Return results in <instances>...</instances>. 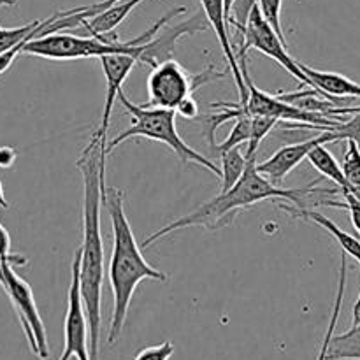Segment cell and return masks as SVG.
<instances>
[{
    "mask_svg": "<svg viewBox=\"0 0 360 360\" xmlns=\"http://www.w3.org/2000/svg\"><path fill=\"white\" fill-rule=\"evenodd\" d=\"M105 144L97 132L83 148L76 162L83 178V243H81V297L90 327V355L98 360V338L102 323V281H104V241L101 231V210L104 206Z\"/></svg>",
    "mask_w": 360,
    "mask_h": 360,
    "instance_id": "6da1fadb",
    "label": "cell"
},
{
    "mask_svg": "<svg viewBox=\"0 0 360 360\" xmlns=\"http://www.w3.org/2000/svg\"><path fill=\"white\" fill-rule=\"evenodd\" d=\"M28 41H30V39H28ZM25 42H27V41H25ZM25 42H21V44H18L16 48L9 49V51H6L4 55H0V74L6 72V70L11 67V63L14 62V58H16V56L20 55L21 51H23Z\"/></svg>",
    "mask_w": 360,
    "mask_h": 360,
    "instance_id": "1f68e13d",
    "label": "cell"
},
{
    "mask_svg": "<svg viewBox=\"0 0 360 360\" xmlns=\"http://www.w3.org/2000/svg\"><path fill=\"white\" fill-rule=\"evenodd\" d=\"M340 193L343 195V200H322V204L326 206H334V207H343L348 210L352 218V224H354L355 231L360 234V195H357L352 190H340Z\"/></svg>",
    "mask_w": 360,
    "mask_h": 360,
    "instance_id": "484cf974",
    "label": "cell"
},
{
    "mask_svg": "<svg viewBox=\"0 0 360 360\" xmlns=\"http://www.w3.org/2000/svg\"><path fill=\"white\" fill-rule=\"evenodd\" d=\"M0 262H11L13 266L14 264H20V266L27 264L23 257L11 255V236L2 224H0Z\"/></svg>",
    "mask_w": 360,
    "mask_h": 360,
    "instance_id": "f546056e",
    "label": "cell"
},
{
    "mask_svg": "<svg viewBox=\"0 0 360 360\" xmlns=\"http://www.w3.org/2000/svg\"><path fill=\"white\" fill-rule=\"evenodd\" d=\"M297 2H302V0H297Z\"/></svg>",
    "mask_w": 360,
    "mask_h": 360,
    "instance_id": "f35d334b",
    "label": "cell"
},
{
    "mask_svg": "<svg viewBox=\"0 0 360 360\" xmlns=\"http://www.w3.org/2000/svg\"><path fill=\"white\" fill-rule=\"evenodd\" d=\"M308 160L309 164L313 165L315 171H319L320 174L326 176V178L333 179V181L338 185V188L352 190L350 183H348V179L345 178L343 167L338 164V160L333 157V153L327 150L326 144H319L316 148H313L311 153L308 155Z\"/></svg>",
    "mask_w": 360,
    "mask_h": 360,
    "instance_id": "e0dca14e",
    "label": "cell"
},
{
    "mask_svg": "<svg viewBox=\"0 0 360 360\" xmlns=\"http://www.w3.org/2000/svg\"><path fill=\"white\" fill-rule=\"evenodd\" d=\"M118 101L122 102V105L125 108V111L132 116V123L127 130L120 132L118 136L112 141H108V150L105 153H111L118 144H122L123 141L132 139V137H143V139L157 141V143L167 144L178 158L181 160V164H195L200 167L207 169V171L213 172L214 176L221 178V169L218 165H214L213 162L207 157L200 155L199 151H195L193 148H190L188 144L183 141V137L179 136L178 130H176V111L174 109H160V108H143V105L134 104L130 98L125 97L123 90H120Z\"/></svg>",
    "mask_w": 360,
    "mask_h": 360,
    "instance_id": "277c9868",
    "label": "cell"
},
{
    "mask_svg": "<svg viewBox=\"0 0 360 360\" xmlns=\"http://www.w3.org/2000/svg\"><path fill=\"white\" fill-rule=\"evenodd\" d=\"M259 7L260 11H262L264 18L269 21L271 27L276 30V34L280 35L281 41L285 42V46H288L283 27H281V0H259Z\"/></svg>",
    "mask_w": 360,
    "mask_h": 360,
    "instance_id": "4316f807",
    "label": "cell"
},
{
    "mask_svg": "<svg viewBox=\"0 0 360 360\" xmlns=\"http://www.w3.org/2000/svg\"><path fill=\"white\" fill-rule=\"evenodd\" d=\"M302 72L311 81V88L322 91L330 102L341 108L347 102V98H360V84L348 79L347 76L338 72H326V70H316L311 67L299 62Z\"/></svg>",
    "mask_w": 360,
    "mask_h": 360,
    "instance_id": "5bb4252c",
    "label": "cell"
},
{
    "mask_svg": "<svg viewBox=\"0 0 360 360\" xmlns=\"http://www.w3.org/2000/svg\"><path fill=\"white\" fill-rule=\"evenodd\" d=\"M288 46H285V42L281 41L280 35L276 34L273 27L269 25V21L264 18L262 11H260L259 4L252 9L248 18V23H246L245 32H243V44L239 46L238 62L239 58H246V53L248 49H259L260 53H264L266 56L273 58L274 62L280 63L288 74L295 77L302 86L311 88V81L306 76L304 72L299 67V62H295L294 58L288 53Z\"/></svg>",
    "mask_w": 360,
    "mask_h": 360,
    "instance_id": "ba28073f",
    "label": "cell"
},
{
    "mask_svg": "<svg viewBox=\"0 0 360 360\" xmlns=\"http://www.w3.org/2000/svg\"><path fill=\"white\" fill-rule=\"evenodd\" d=\"M144 0H120V2L112 4L105 11H102L97 16L90 18V20L83 21V27L90 32L91 35H102V34H111L115 28L139 6Z\"/></svg>",
    "mask_w": 360,
    "mask_h": 360,
    "instance_id": "2e32d148",
    "label": "cell"
},
{
    "mask_svg": "<svg viewBox=\"0 0 360 360\" xmlns=\"http://www.w3.org/2000/svg\"><path fill=\"white\" fill-rule=\"evenodd\" d=\"M207 27H210V21H207L204 11L178 25L165 23L158 30V34L148 42L139 62L146 63V65H150L153 69V67H157L164 60L172 58V55L176 51V44H178V39H181L183 35L199 34V32L207 30Z\"/></svg>",
    "mask_w": 360,
    "mask_h": 360,
    "instance_id": "30bf717a",
    "label": "cell"
},
{
    "mask_svg": "<svg viewBox=\"0 0 360 360\" xmlns=\"http://www.w3.org/2000/svg\"><path fill=\"white\" fill-rule=\"evenodd\" d=\"M0 267H2L0 285H2L4 292L7 294L14 311H16L21 329H23L25 338L28 341V347L34 352V355L46 360L49 355L48 336H46V327L42 323L41 313L35 304L34 292H32L30 285L14 271L13 264L0 262Z\"/></svg>",
    "mask_w": 360,
    "mask_h": 360,
    "instance_id": "52a82bcc",
    "label": "cell"
},
{
    "mask_svg": "<svg viewBox=\"0 0 360 360\" xmlns=\"http://www.w3.org/2000/svg\"><path fill=\"white\" fill-rule=\"evenodd\" d=\"M316 183L304 186V188H281V186L273 185L267 178H264L259 171H257V157L248 158V165H246L245 174L241 176L238 183L232 186L227 192H220V195L213 197L207 202L200 204L195 211L185 214V217L178 218V220L171 221L165 227L158 229L155 234L144 239L143 248H148L150 245L157 243L158 239L165 238V236L172 234V232L179 231V229L188 227H202L206 231H218L221 227H227L232 224L236 214L241 210L259 204L262 200H288L294 202L295 207L306 210V199L313 197L315 193L329 192L338 193V190L330 188H315Z\"/></svg>",
    "mask_w": 360,
    "mask_h": 360,
    "instance_id": "7a4b0ae2",
    "label": "cell"
},
{
    "mask_svg": "<svg viewBox=\"0 0 360 360\" xmlns=\"http://www.w3.org/2000/svg\"><path fill=\"white\" fill-rule=\"evenodd\" d=\"M174 355V345L171 341H164L157 347H148L141 350L134 360H169Z\"/></svg>",
    "mask_w": 360,
    "mask_h": 360,
    "instance_id": "f1b7e54d",
    "label": "cell"
},
{
    "mask_svg": "<svg viewBox=\"0 0 360 360\" xmlns=\"http://www.w3.org/2000/svg\"><path fill=\"white\" fill-rule=\"evenodd\" d=\"M14 160H16V150L14 148H0V167H11Z\"/></svg>",
    "mask_w": 360,
    "mask_h": 360,
    "instance_id": "d6a6232c",
    "label": "cell"
},
{
    "mask_svg": "<svg viewBox=\"0 0 360 360\" xmlns=\"http://www.w3.org/2000/svg\"><path fill=\"white\" fill-rule=\"evenodd\" d=\"M327 360H360V326H352L343 334H333Z\"/></svg>",
    "mask_w": 360,
    "mask_h": 360,
    "instance_id": "ac0fdd59",
    "label": "cell"
},
{
    "mask_svg": "<svg viewBox=\"0 0 360 360\" xmlns=\"http://www.w3.org/2000/svg\"><path fill=\"white\" fill-rule=\"evenodd\" d=\"M98 60H101L102 70H104L105 76V84H108V86H105V102L104 111H102L101 125H98V129L95 130V132H97V136L101 137L102 143L105 144V150H108V129L109 120H111L112 105H115V101L118 98L123 81L129 77L134 65H136L139 60L134 55H105L101 56Z\"/></svg>",
    "mask_w": 360,
    "mask_h": 360,
    "instance_id": "7c38bea8",
    "label": "cell"
},
{
    "mask_svg": "<svg viewBox=\"0 0 360 360\" xmlns=\"http://www.w3.org/2000/svg\"><path fill=\"white\" fill-rule=\"evenodd\" d=\"M350 115V118L336 123L333 127H327L326 130L334 134V139L338 141H354L360 150V109L357 108H334L330 112V118H340V116ZM323 130V132H326Z\"/></svg>",
    "mask_w": 360,
    "mask_h": 360,
    "instance_id": "d6986e66",
    "label": "cell"
},
{
    "mask_svg": "<svg viewBox=\"0 0 360 360\" xmlns=\"http://www.w3.org/2000/svg\"><path fill=\"white\" fill-rule=\"evenodd\" d=\"M81 250L74 253L72 276L69 285V299H67V315L63 326V350L58 360H91L90 355V327H88L86 313H84L83 297H81Z\"/></svg>",
    "mask_w": 360,
    "mask_h": 360,
    "instance_id": "9c48e42d",
    "label": "cell"
},
{
    "mask_svg": "<svg viewBox=\"0 0 360 360\" xmlns=\"http://www.w3.org/2000/svg\"><path fill=\"white\" fill-rule=\"evenodd\" d=\"M259 4V0H236L234 6L231 9V18H229V25L238 28L239 32H245L246 23H248L250 13L253 7Z\"/></svg>",
    "mask_w": 360,
    "mask_h": 360,
    "instance_id": "83f0119b",
    "label": "cell"
},
{
    "mask_svg": "<svg viewBox=\"0 0 360 360\" xmlns=\"http://www.w3.org/2000/svg\"><path fill=\"white\" fill-rule=\"evenodd\" d=\"M347 153L343 158V172L352 186V192L360 195V150L354 141H347Z\"/></svg>",
    "mask_w": 360,
    "mask_h": 360,
    "instance_id": "d4e9b609",
    "label": "cell"
},
{
    "mask_svg": "<svg viewBox=\"0 0 360 360\" xmlns=\"http://www.w3.org/2000/svg\"><path fill=\"white\" fill-rule=\"evenodd\" d=\"M221 162V192H227L231 190L236 183L241 179V176L245 174L246 165H248V158L246 155H243L239 151V148L227 151L220 157Z\"/></svg>",
    "mask_w": 360,
    "mask_h": 360,
    "instance_id": "ffe728a7",
    "label": "cell"
},
{
    "mask_svg": "<svg viewBox=\"0 0 360 360\" xmlns=\"http://www.w3.org/2000/svg\"><path fill=\"white\" fill-rule=\"evenodd\" d=\"M176 115H179L181 118L186 120H193L199 116V104H197V101L193 98V95H190L185 101H181V104L176 108Z\"/></svg>",
    "mask_w": 360,
    "mask_h": 360,
    "instance_id": "4dcf8cb0",
    "label": "cell"
},
{
    "mask_svg": "<svg viewBox=\"0 0 360 360\" xmlns=\"http://www.w3.org/2000/svg\"><path fill=\"white\" fill-rule=\"evenodd\" d=\"M42 21L35 20L32 23L23 25V27H14V28H4L0 27V55H4L9 49L16 48L21 42L34 39L39 34Z\"/></svg>",
    "mask_w": 360,
    "mask_h": 360,
    "instance_id": "7402d4cb",
    "label": "cell"
},
{
    "mask_svg": "<svg viewBox=\"0 0 360 360\" xmlns=\"http://www.w3.org/2000/svg\"><path fill=\"white\" fill-rule=\"evenodd\" d=\"M0 276H2V267H0Z\"/></svg>",
    "mask_w": 360,
    "mask_h": 360,
    "instance_id": "74e56055",
    "label": "cell"
},
{
    "mask_svg": "<svg viewBox=\"0 0 360 360\" xmlns=\"http://www.w3.org/2000/svg\"><path fill=\"white\" fill-rule=\"evenodd\" d=\"M0 207H4V210H7V207H9V202H7V199H6V193H4L2 183H0Z\"/></svg>",
    "mask_w": 360,
    "mask_h": 360,
    "instance_id": "e575fe53",
    "label": "cell"
},
{
    "mask_svg": "<svg viewBox=\"0 0 360 360\" xmlns=\"http://www.w3.org/2000/svg\"><path fill=\"white\" fill-rule=\"evenodd\" d=\"M2 2H7V4H13V0H0V4Z\"/></svg>",
    "mask_w": 360,
    "mask_h": 360,
    "instance_id": "8d00e7d4",
    "label": "cell"
},
{
    "mask_svg": "<svg viewBox=\"0 0 360 360\" xmlns=\"http://www.w3.org/2000/svg\"><path fill=\"white\" fill-rule=\"evenodd\" d=\"M146 44L137 46L134 39L120 41L115 32L91 35V37H77V35L65 34V32H55V34L27 41L21 53L46 60L101 58L105 55H134L137 56V60H141Z\"/></svg>",
    "mask_w": 360,
    "mask_h": 360,
    "instance_id": "5b68a950",
    "label": "cell"
},
{
    "mask_svg": "<svg viewBox=\"0 0 360 360\" xmlns=\"http://www.w3.org/2000/svg\"><path fill=\"white\" fill-rule=\"evenodd\" d=\"M345 287H347V253L343 252L341 255V269H340V285H338V294H336V302H334V311L333 316H330L329 327H327V333L323 336L322 348H320L319 359L316 360H327V348H329V341L333 338L334 329H336L338 319H340L341 313V304H343V295H345Z\"/></svg>",
    "mask_w": 360,
    "mask_h": 360,
    "instance_id": "603a6c76",
    "label": "cell"
},
{
    "mask_svg": "<svg viewBox=\"0 0 360 360\" xmlns=\"http://www.w3.org/2000/svg\"><path fill=\"white\" fill-rule=\"evenodd\" d=\"M327 143H336L334 139V134L326 130L320 136L313 137V139L302 141V143L295 144H287V146L280 148L273 157L267 158L262 164H257V171L264 176V178L269 179L273 185L280 186L285 181L288 174L301 164L304 158H308V155L311 153L313 148H316L319 144H327Z\"/></svg>",
    "mask_w": 360,
    "mask_h": 360,
    "instance_id": "8fae6325",
    "label": "cell"
},
{
    "mask_svg": "<svg viewBox=\"0 0 360 360\" xmlns=\"http://www.w3.org/2000/svg\"><path fill=\"white\" fill-rule=\"evenodd\" d=\"M224 2H225V14H227V20H229V18H231V9L232 6H234L236 0H224Z\"/></svg>",
    "mask_w": 360,
    "mask_h": 360,
    "instance_id": "d590c367",
    "label": "cell"
},
{
    "mask_svg": "<svg viewBox=\"0 0 360 360\" xmlns=\"http://www.w3.org/2000/svg\"><path fill=\"white\" fill-rule=\"evenodd\" d=\"M104 206L112 227V255L108 269L109 287L112 290V313L108 343L115 345L125 327L127 313L137 285L143 280L167 281V274L151 267L144 260L125 214V193L115 186H108L104 193Z\"/></svg>",
    "mask_w": 360,
    "mask_h": 360,
    "instance_id": "3957f363",
    "label": "cell"
},
{
    "mask_svg": "<svg viewBox=\"0 0 360 360\" xmlns=\"http://www.w3.org/2000/svg\"><path fill=\"white\" fill-rule=\"evenodd\" d=\"M352 326H360V294L357 301H355L354 309H352Z\"/></svg>",
    "mask_w": 360,
    "mask_h": 360,
    "instance_id": "836d02e7",
    "label": "cell"
},
{
    "mask_svg": "<svg viewBox=\"0 0 360 360\" xmlns=\"http://www.w3.org/2000/svg\"><path fill=\"white\" fill-rule=\"evenodd\" d=\"M278 123L281 122H278L276 118H269V116H252V134H250L246 158L257 157V150H259L260 143L269 136V132Z\"/></svg>",
    "mask_w": 360,
    "mask_h": 360,
    "instance_id": "cb8c5ba5",
    "label": "cell"
},
{
    "mask_svg": "<svg viewBox=\"0 0 360 360\" xmlns=\"http://www.w3.org/2000/svg\"><path fill=\"white\" fill-rule=\"evenodd\" d=\"M280 207L283 211H287L290 217L294 218H304V220H311L313 224L320 225V227L323 229V231L329 232L330 236H333L334 239L338 241V245L341 246V250H343L347 255H350L352 259L357 260V264L360 266V239L355 238V236L348 234V232H345L343 229L338 227L336 224H334L330 218H327L326 214L319 213V211L311 210V207H308V210H301V207H294V206H287V204L281 200L280 202Z\"/></svg>",
    "mask_w": 360,
    "mask_h": 360,
    "instance_id": "9a60e30c",
    "label": "cell"
},
{
    "mask_svg": "<svg viewBox=\"0 0 360 360\" xmlns=\"http://www.w3.org/2000/svg\"><path fill=\"white\" fill-rule=\"evenodd\" d=\"M200 4H202V11L206 14L207 21H210V27L217 34L221 51H224L225 60L229 63V69H231L232 76L236 79V86H238L239 91V104L246 105L248 104L250 91L245 83V77H243L241 67H239L238 55H236L234 48H232L231 35H229V20L227 14H225V2L224 0H200Z\"/></svg>",
    "mask_w": 360,
    "mask_h": 360,
    "instance_id": "4fadbf2b",
    "label": "cell"
},
{
    "mask_svg": "<svg viewBox=\"0 0 360 360\" xmlns=\"http://www.w3.org/2000/svg\"><path fill=\"white\" fill-rule=\"evenodd\" d=\"M250 134H252V116H241V118L234 120V125H232V130L229 132L227 139L224 143L211 146L210 151H213L214 155L221 157L227 151L239 148L243 143L250 141Z\"/></svg>",
    "mask_w": 360,
    "mask_h": 360,
    "instance_id": "44dd1931",
    "label": "cell"
},
{
    "mask_svg": "<svg viewBox=\"0 0 360 360\" xmlns=\"http://www.w3.org/2000/svg\"><path fill=\"white\" fill-rule=\"evenodd\" d=\"M220 77H225V70L218 72L214 65L206 67L199 74H190L174 58L164 60L151 69L146 81L148 101L141 105L176 111L181 101L195 94L200 86Z\"/></svg>",
    "mask_w": 360,
    "mask_h": 360,
    "instance_id": "8992f818",
    "label": "cell"
}]
</instances>
